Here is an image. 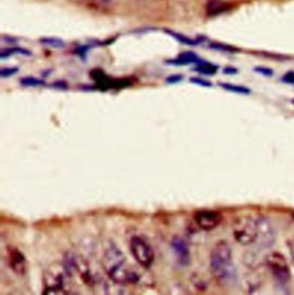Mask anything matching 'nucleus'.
I'll return each instance as SVG.
<instances>
[{
  "mask_svg": "<svg viewBox=\"0 0 294 295\" xmlns=\"http://www.w3.org/2000/svg\"><path fill=\"white\" fill-rule=\"evenodd\" d=\"M102 263L104 271L114 283L126 285L134 284L139 279V276L128 266L123 252L114 243H108L105 247Z\"/></svg>",
  "mask_w": 294,
  "mask_h": 295,
  "instance_id": "nucleus-1",
  "label": "nucleus"
},
{
  "mask_svg": "<svg viewBox=\"0 0 294 295\" xmlns=\"http://www.w3.org/2000/svg\"><path fill=\"white\" fill-rule=\"evenodd\" d=\"M210 271L219 283H229L236 279L237 272L234 261H232V250L226 241L222 240L214 245L209 256Z\"/></svg>",
  "mask_w": 294,
  "mask_h": 295,
  "instance_id": "nucleus-2",
  "label": "nucleus"
},
{
  "mask_svg": "<svg viewBox=\"0 0 294 295\" xmlns=\"http://www.w3.org/2000/svg\"><path fill=\"white\" fill-rule=\"evenodd\" d=\"M67 277L69 274L63 263H53L44 271L43 293L44 294H63L68 293Z\"/></svg>",
  "mask_w": 294,
  "mask_h": 295,
  "instance_id": "nucleus-3",
  "label": "nucleus"
},
{
  "mask_svg": "<svg viewBox=\"0 0 294 295\" xmlns=\"http://www.w3.org/2000/svg\"><path fill=\"white\" fill-rule=\"evenodd\" d=\"M232 235L240 245L248 246L254 244L257 237V218L252 216L237 218L232 226Z\"/></svg>",
  "mask_w": 294,
  "mask_h": 295,
  "instance_id": "nucleus-4",
  "label": "nucleus"
},
{
  "mask_svg": "<svg viewBox=\"0 0 294 295\" xmlns=\"http://www.w3.org/2000/svg\"><path fill=\"white\" fill-rule=\"evenodd\" d=\"M130 252L139 266L148 269L154 262V250L151 244L140 236H134L129 243Z\"/></svg>",
  "mask_w": 294,
  "mask_h": 295,
  "instance_id": "nucleus-5",
  "label": "nucleus"
},
{
  "mask_svg": "<svg viewBox=\"0 0 294 295\" xmlns=\"http://www.w3.org/2000/svg\"><path fill=\"white\" fill-rule=\"evenodd\" d=\"M266 264L269 268L271 274L280 283H285L291 277V272H289V267L287 263V259L285 258L283 254L278 252H273L268 254L266 256Z\"/></svg>",
  "mask_w": 294,
  "mask_h": 295,
  "instance_id": "nucleus-6",
  "label": "nucleus"
},
{
  "mask_svg": "<svg viewBox=\"0 0 294 295\" xmlns=\"http://www.w3.org/2000/svg\"><path fill=\"white\" fill-rule=\"evenodd\" d=\"M276 240V230L269 218L261 216L257 218V237L255 243L258 248L266 249L273 246Z\"/></svg>",
  "mask_w": 294,
  "mask_h": 295,
  "instance_id": "nucleus-7",
  "label": "nucleus"
},
{
  "mask_svg": "<svg viewBox=\"0 0 294 295\" xmlns=\"http://www.w3.org/2000/svg\"><path fill=\"white\" fill-rule=\"evenodd\" d=\"M222 215L216 210L203 209L194 214V222L201 230L212 231L222 223Z\"/></svg>",
  "mask_w": 294,
  "mask_h": 295,
  "instance_id": "nucleus-8",
  "label": "nucleus"
},
{
  "mask_svg": "<svg viewBox=\"0 0 294 295\" xmlns=\"http://www.w3.org/2000/svg\"><path fill=\"white\" fill-rule=\"evenodd\" d=\"M6 259L8 267L14 272L16 276H24L27 274L28 264L23 253L16 247H7L6 250Z\"/></svg>",
  "mask_w": 294,
  "mask_h": 295,
  "instance_id": "nucleus-9",
  "label": "nucleus"
},
{
  "mask_svg": "<svg viewBox=\"0 0 294 295\" xmlns=\"http://www.w3.org/2000/svg\"><path fill=\"white\" fill-rule=\"evenodd\" d=\"M170 247L173 249L174 254L176 255L177 261L182 264V266H187L190 263L191 255H190V248L185 240L182 237L176 236L171 239Z\"/></svg>",
  "mask_w": 294,
  "mask_h": 295,
  "instance_id": "nucleus-10",
  "label": "nucleus"
},
{
  "mask_svg": "<svg viewBox=\"0 0 294 295\" xmlns=\"http://www.w3.org/2000/svg\"><path fill=\"white\" fill-rule=\"evenodd\" d=\"M168 63H173V64H179V65H183V64H188V63H195L198 64L201 62V60L199 59V56L195 54V53L193 52H185V53H182V54H179L176 59L174 60H168L167 61Z\"/></svg>",
  "mask_w": 294,
  "mask_h": 295,
  "instance_id": "nucleus-11",
  "label": "nucleus"
},
{
  "mask_svg": "<svg viewBox=\"0 0 294 295\" xmlns=\"http://www.w3.org/2000/svg\"><path fill=\"white\" fill-rule=\"evenodd\" d=\"M219 86L223 87V89L230 92H235V93H240V94H249L251 93V90L246 86L243 85H235L231 84V83H219Z\"/></svg>",
  "mask_w": 294,
  "mask_h": 295,
  "instance_id": "nucleus-12",
  "label": "nucleus"
},
{
  "mask_svg": "<svg viewBox=\"0 0 294 295\" xmlns=\"http://www.w3.org/2000/svg\"><path fill=\"white\" fill-rule=\"evenodd\" d=\"M194 70L203 75H215V73L217 72V65L201 61V62L198 63V65L194 68Z\"/></svg>",
  "mask_w": 294,
  "mask_h": 295,
  "instance_id": "nucleus-13",
  "label": "nucleus"
},
{
  "mask_svg": "<svg viewBox=\"0 0 294 295\" xmlns=\"http://www.w3.org/2000/svg\"><path fill=\"white\" fill-rule=\"evenodd\" d=\"M167 32H168L169 35H171V36H173L174 38H176L178 42H181L183 44H186V45H195V44H198V41H195V39H192V38L187 37V36H184V35H182V34L170 31V30H168Z\"/></svg>",
  "mask_w": 294,
  "mask_h": 295,
  "instance_id": "nucleus-14",
  "label": "nucleus"
},
{
  "mask_svg": "<svg viewBox=\"0 0 294 295\" xmlns=\"http://www.w3.org/2000/svg\"><path fill=\"white\" fill-rule=\"evenodd\" d=\"M20 82L23 86H39L44 84V81H42V79H38L36 77H31V76L23 77Z\"/></svg>",
  "mask_w": 294,
  "mask_h": 295,
  "instance_id": "nucleus-15",
  "label": "nucleus"
},
{
  "mask_svg": "<svg viewBox=\"0 0 294 295\" xmlns=\"http://www.w3.org/2000/svg\"><path fill=\"white\" fill-rule=\"evenodd\" d=\"M41 42L46 44V45H52L54 47H61L63 45V42L59 38H42Z\"/></svg>",
  "mask_w": 294,
  "mask_h": 295,
  "instance_id": "nucleus-16",
  "label": "nucleus"
},
{
  "mask_svg": "<svg viewBox=\"0 0 294 295\" xmlns=\"http://www.w3.org/2000/svg\"><path fill=\"white\" fill-rule=\"evenodd\" d=\"M190 82L194 83V84L200 85V86H206V87L213 86V84L209 81H206V79H203V78H200V77H191Z\"/></svg>",
  "mask_w": 294,
  "mask_h": 295,
  "instance_id": "nucleus-17",
  "label": "nucleus"
},
{
  "mask_svg": "<svg viewBox=\"0 0 294 295\" xmlns=\"http://www.w3.org/2000/svg\"><path fill=\"white\" fill-rule=\"evenodd\" d=\"M254 72H256L257 74H261L263 75V76H267V77H270L274 75V70L267 67H255L254 68Z\"/></svg>",
  "mask_w": 294,
  "mask_h": 295,
  "instance_id": "nucleus-18",
  "label": "nucleus"
},
{
  "mask_svg": "<svg viewBox=\"0 0 294 295\" xmlns=\"http://www.w3.org/2000/svg\"><path fill=\"white\" fill-rule=\"evenodd\" d=\"M19 72V69L17 68H3L0 70V76L2 77H10L12 75L16 74Z\"/></svg>",
  "mask_w": 294,
  "mask_h": 295,
  "instance_id": "nucleus-19",
  "label": "nucleus"
},
{
  "mask_svg": "<svg viewBox=\"0 0 294 295\" xmlns=\"http://www.w3.org/2000/svg\"><path fill=\"white\" fill-rule=\"evenodd\" d=\"M282 81L287 84H294V72H288L282 77Z\"/></svg>",
  "mask_w": 294,
  "mask_h": 295,
  "instance_id": "nucleus-20",
  "label": "nucleus"
},
{
  "mask_svg": "<svg viewBox=\"0 0 294 295\" xmlns=\"http://www.w3.org/2000/svg\"><path fill=\"white\" fill-rule=\"evenodd\" d=\"M182 79H183L182 75H171V76H169L168 78L166 79V82L169 83V84H174V83L181 82Z\"/></svg>",
  "mask_w": 294,
  "mask_h": 295,
  "instance_id": "nucleus-21",
  "label": "nucleus"
},
{
  "mask_svg": "<svg viewBox=\"0 0 294 295\" xmlns=\"http://www.w3.org/2000/svg\"><path fill=\"white\" fill-rule=\"evenodd\" d=\"M287 247H288V252L291 254L292 258L294 259V238H291V239L287 240Z\"/></svg>",
  "mask_w": 294,
  "mask_h": 295,
  "instance_id": "nucleus-22",
  "label": "nucleus"
},
{
  "mask_svg": "<svg viewBox=\"0 0 294 295\" xmlns=\"http://www.w3.org/2000/svg\"><path fill=\"white\" fill-rule=\"evenodd\" d=\"M223 72H224V74H226V75H234V74H237V72H238V70H237L234 67H226V68H224V70H223Z\"/></svg>",
  "mask_w": 294,
  "mask_h": 295,
  "instance_id": "nucleus-23",
  "label": "nucleus"
},
{
  "mask_svg": "<svg viewBox=\"0 0 294 295\" xmlns=\"http://www.w3.org/2000/svg\"><path fill=\"white\" fill-rule=\"evenodd\" d=\"M292 216H293V219H294V213H293V215H292Z\"/></svg>",
  "mask_w": 294,
  "mask_h": 295,
  "instance_id": "nucleus-24",
  "label": "nucleus"
}]
</instances>
